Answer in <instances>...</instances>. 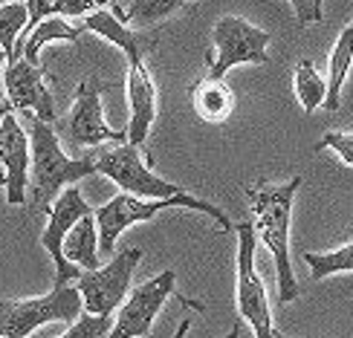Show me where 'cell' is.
I'll list each match as a JSON object with an SVG mask.
<instances>
[{
  "label": "cell",
  "mask_w": 353,
  "mask_h": 338,
  "mask_svg": "<svg viewBox=\"0 0 353 338\" xmlns=\"http://www.w3.org/2000/svg\"><path fill=\"white\" fill-rule=\"evenodd\" d=\"M301 185V176L275 185V182H252L243 188V194L252 205V234L270 249L278 275V301L290 304L299 298V281L290 260V220H292V200Z\"/></svg>",
  "instance_id": "6da1fadb"
},
{
  "label": "cell",
  "mask_w": 353,
  "mask_h": 338,
  "mask_svg": "<svg viewBox=\"0 0 353 338\" xmlns=\"http://www.w3.org/2000/svg\"><path fill=\"white\" fill-rule=\"evenodd\" d=\"M26 136H29V188L26 197L35 211H50V205L64 188L76 185L84 176L96 173L90 159H70L58 142L55 127L26 113Z\"/></svg>",
  "instance_id": "7a4b0ae2"
},
{
  "label": "cell",
  "mask_w": 353,
  "mask_h": 338,
  "mask_svg": "<svg viewBox=\"0 0 353 338\" xmlns=\"http://www.w3.org/2000/svg\"><path fill=\"white\" fill-rule=\"evenodd\" d=\"M163 209H191V211H200V214H209L220 229H232L229 217L217 209V205L205 202L194 194H183V197H174V200H139V197H130V194H116L113 200H108L101 209L93 211L96 220V231H99V255H113L116 252V240L119 234L137 223H148L154 220Z\"/></svg>",
  "instance_id": "3957f363"
},
{
  "label": "cell",
  "mask_w": 353,
  "mask_h": 338,
  "mask_svg": "<svg viewBox=\"0 0 353 338\" xmlns=\"http://www.w3.org/2000/svg\"><path fill=\"white\" fill-rule=\"evenodd\" d=\"M87 159L93 162L96 173H105L110 182L119 185L122 194L139 197V200H174V197L188 194L183 185L163 180V176L148 165V156L142 154V148H134V145H128V142L101 148Z\"/></svg>",
  "instance_id": "277c9868"
},
{
  "label": "cell",
  "mask_w": 353,
  "mask_h": 338,
  "mask_svg": "<svg viewBox=\"0 0 353 338\" xmlns=\"http://www.w3.org/2000/svg\"><path fill=\"white\" fill-rule=\"evenodd\" d=\"M84 313L76 286H52L47 295L23 301H0V338H29L38 327L76 321Z\"/></svg>",
  "instance_id": "5b68a950"
},
{
  "label": "cell",
  "mask_w": 353,
  "mask_h": 338,
  "mask_svg": "<svg viewBox=\"0 0 353 338\" xmlns=\"http://www.w3.org/2000/svg\"><path fill=\"white\" fill-rule=\"evenodd\" d=\"M214 47L205 52V64H209V78H223L232 67L238 64H270V41L272 35L263 29L252 26L243 18L226 14L212 29Z\"/></svg>",
  "instance_id": "8992f818"
},
{
  "label": "cell",
  "mask_w": 353,
  "mask_h": 338,
  "mask_svg": "<svg viewBox=\"0 0 353 338\" xmlns=\"http://www.w3.org/2000/svg\"><path fill=\"white\" fill-rule=\"evenodd\" d=\"M142 260V249L128 246L110 257L108 266H99L90 272H81L76 289L81 295V306L87 315H113L128 298L130 281Z\"/></svg>",
  "instance_id": "52a82bcc"
},
{
  "label": "cell",
  "mask_w": 353,
  "mask_h": 338,
  "mask_svg": "<svg viewBox=\"0 0 353 338\" xmlns=\"http://www.w3.org/2000/svg\"><path fill=\"white\" fill-rule=\"evenodd\" d=\"M238 286H234V301H238L241 321L252 327L255 338H272V310L267 298L258 266H255V234L249 223H238Z\"/></svg>",
  "instance_id": "ba28073f"
},
{
  "label": "cell",
  "mask_w": 353,
  "mask_h": 338,
  "mask_svg": "<svg viewBox=\"0 0 353 338\" xmlns=\"http://www.w3.org/2000/svg\"><path fill=\"white\" fill-rule=\"evenodd\" d=\"M87 214H93V209L81 197L79 185L64 188L61 194L55 197V202L50 205L47 226H43V231H41V246L47 249L52 263H55V281H52V286H70V281H79L81 269H76L72 263L64 260V237H67V231L76 226L81 217H87Z\"/></svg>",
  "instance_id": "9c48e42d"
},
{
  "label": "cell",
  "mask_w": 353,
  "mask_h": 338,
  "mask_svg": "<svg viewBox=\"0 0 353 338\" xmlns=\"http://www.w3.org/2000/svg\"><path fill=\"white\" fill-rule=\"evenodd\" d=\"M64 136L76 148H99V145H122L125 130H113L105 122L101 110V84L96 78H84L76 90V101L64 119Z\"/></svg>",
  "instance_id": "30bf717a"
},
{
  "label": "cell",
  "mask_w": 353,
  "mask_h": 338,
  "mask_svg": "<svg viewBox=\"0 0 353 338\" xmlns=\"http://www.w3.org/2000/svg\"><path fill=\"white\" fill-rule=\"evenodd\" d=\"M174 281H176V275L171 269H165L163 275H157V277H151V281L139 284L122 301L119 313H116L113 324H110V332L105 338H145L148 335L154 318L159 315L163 304L174 292Z\"/></svg>",
  "instance_id": "8fae6325"
},
{
  "label": "cell",
  "mask_w": 353,
  "mask_h": 338,
  "mask_svg": "<svg viewBox=\"0 0 353 338\" xmlns=\"http://www.w3.org/2000/svg\"><path fill=\"white\" fill-rule=\"evenodd\" d=\"M3 96L9 101L12 113H32L35 119L52 125L55 122V105L52 93L43 78V70L29 64L26 58H14L3 70Z\"/></svg>",
  "instance_id": "7c38bea8"
},
{
  "label": "cell",
  "mask_w": 353,
  "mask_h": 338,
  "mask_svg": "<svg viewBox=\"0 0 353 338\" xmlns=\"http://www.w3.org/2000/svg\"><path fill=\"white\" fill-rule=\"evenodd\" d=\"M0 162H3L6 202L23 205L29 188V136L14 113L0 119Z\"/></svg>",
  "instance_id": "4fadbf2b"
},
{
  "label": "cell",
  "mask_w": 353,
  "mask_h": 338,
  "mask_svg": "<svg viewBox=\"0 0 353 338\" xmlns=\"http://www.w3.org/2000/svg\"><path fill=\"white\" fill-rule=\"evenodd\" d=\"M128 107H130V125L125 130V142L134 148H145L151 127L157 122V87L145 61L128 64Z\"/></svg>",
  "instance_id": "5bb4252c"
},
{
  "label": "cell",
  "mask_w": 353,
  "mask_h": 338,
  "mask_svg": "<svg viewBox=\"0 0 353 338\" xmlns=\"http://www.w3.org/2000/svg\"><path fill=\"white\" fill-rule=\"evenodd\" d=\"M76 26L81 29V35L84 32H96V35H101L105 41H110L113 47H119L125 52V58H128V64L145 61V55H148L154 50V43H157V38L134 32V29H130L128 23H122L108 9H93L90 14H84L81 23H76Z\"/></svg>",
  "instance_id": "9a60e30c"
},
{
  "label": "cell",
  "mask_w": 353,
  "mask_h": 338,
  "mask_svg": "<svg viewBox=\"0 0 353 338\" xmlns=\"http://www.w3.org/2000/svg\"><path fill=\"white\" fill-rule=\"evenodd\" d=\"M191 105H194L203 122L220 125V122H226L234 110V93L223 78L203 76L200 81L191 84Z\"/></svg>",
  "instance_id": "2e32d148"
},
{
  "label": "cell",
  "mask_w": 353,
  "mask_h": 338,
  "mask_svg": "<svg viewBox=\"0 0 353 338\" xmlns=\"http://www.w3.org/2000/svg\"><path fill=\"white\" fill-rule=\"evenodd\" d=\"M64 260L81 272L99 269V231L93 214L81 217L64 237Z\"/></svg>",
  "instance_id": "e0dca14e"
},
{
  "label": "cell",
  "mask_w": 353,
  "mask_h": 338,
  "mask_svg": "<svg viewBox=\"0 0 353 338\" xmlns=\"http://www.w3.org/2000/svg\"><path fill=\"white\" fill-rule=\"evenodd\" d=\"M353 64V21L342 29L339 41L327 58V96H325V107L330 113L339 110L342 105V87H345V78H347V70Z\"/></svg>",
  "instance_id": "ac0fdd59"
},
{
  "label": "cell",
  "mask_w": 353,
  "mask_h": 338,
  "mask_svg": "<svg viewBox=\"0 0 353 338\" xmlns=\"http://www.w3.org/2000/svg\"><path fill=\"white\" fill-rule=\"evenodd\" d=\"M81 38V29L79 26H70L64 18H47V21H41L32 32L26 35V41L21 43V58H26L29 64H38V58H41V47H47V43L52 41H79Z\"/></svg>",
  "instance_id": "d6986e66"
},
{
  "label": "cell",
  "mask_w": 353,
  "mask_h": 338,
  "mask_svg": "<svg viewBox=\"0 0 353 338\" xmlns=\"http://www.w3.org/2000/svg\"><path fill=\"white\" fill-rule=\"evenodd\" d=\"M188 0H130L128 9H113V14L122 23H137V26H154L180 12Z\"/></svg>",
  "instance_id": "ffe728a7"
},
{
  "label": "cell",
  "mask_w": 353,
  "mask_h": 338,
  "mask_svg": "<svg viewBox=\"0 0 353 338\" xmlns=\"http://www.w3.org/2000/svg\"><path fill=\"white\" fill-rule=\"evenodd\" d=\"M325 96H327V81L319 76L310 58H301L296 64V98L301 101L304 113H313L316 107L325 105Z\"/></svg>",
  "instance_id": "44dd1931"
},
{
  "label": "cell",
  "mask_w": 353,
  "mask_h": 338,
  "mask_svg": "<svg viewBox=\"0 0 353 338\" xmlns=\"http://www.w3.org/2000/svg\"><path fill=\"white\" fill-rule=\"evenodd\" d=\"M26 29V9L18 0L0 6V50L6 55V64L14 61V47H18V38Z\"/></svg>",
  "instance_id": "7402d4cb"
},
{
  "label": "cell",
  "mask_w": 353,
  "mask_h": 338,
  "mask_svg": "<svg viewBox=\"0 0 353 338\" xmlns=\"http://www.w3.org/2000/svg\"><path fill=\"white\" fill-rule=\"evenodd\" d=\"M304 260H307V266H310L313 277L353 272V240L345 243L342 249H333V252H307Z\"/></svg>",
  "instance_id": "603a6c76"
},
{
  "label": "cell",
  "mask_w": 353,
  "mask_h": 338,
  "mask_svg": "<svg viewBox=\"0 0 353 338\" xmlns=\"http://www.w3.org/2000/svg\"><path fill=\"white\" fill-rule=\"evenodd\" d=\"M110 324H113V315H87V313H81L76 321H72V327L58 338H105L110 332Z\"/></svg>",
  "instance_id": "cb8c5ba5"
},
{
  "label": "cell",
  "mask_w": 353,
  "mask_h": 338,
  "mask_svg": "<svg viewBox=\"0 0 353 338\" xmlns=\"http://www.w3.org/2000/svg\"><path fill=\"white\" fill-rule=\"evenodd\" d=\"M325 148H333L342 156V162L353 168V134H347V130H327L316 145V151H325Z\"/></svg>",
  "instance_id": "d4e9b609"
},
{
  "label": "cell",
  "mask_w": 353,
  "mask_h": 338,
  "mask_svg": "<svg viewBox=\"0 0 353 338\" xmlns=\"http://www.w3.org/2000/svg\"><path fill=\"white\" fill-rule=\"evenodd\" d=\"M292 3V12H296V21L301 26H310V23H321L325 12H321V3L325 0H290Z\"/></svg>",
  "instance_id": "484cf974"
},
{
  "label": "cell",
  "mask_w": 353,
  "mask_h": 338,
  "mask_svg": "<svg viewBox=\"0 0 353 338\" xmlns=\"http://www.w3.org/2000/svg\"><path fill=\"white\" fill-rule=\"evenodd\" d=\"M188 330H191V321H188V318H183V321H180V327H176V332H174V338H185V332H188ZM241 332H243V321H234L226 338H241Z\"/></svg>",
  "instance_id": "4316f807"
},
{
  "label": "cell",
  "mask_w": 353,
  "mask_h": 338,
  "mask_svg": "<svg viewBox=\"0 0 353 338\" xmlns=\"http://www.w3.org/2000/svg\"><path fill=\"white\" fill-rule=\"evenodd\" d=\"M12 113V107H9V101H6V96L0 93V119H3V116H9Z\"/></svg>",
  "instance_id": "83f0119b"
},
{
  "label": "cell",
  "mask_w": 353,
  "mask_h": 338,
  "mask_svg": "<svg viewBox=\"0 0 353 338\" xmlns=\"http://www.w3.org/2000/svg\"><path fill=\"white\" fill-rule=\"evenodd\" d=\"M3 70H6V55L0 50V93H3Z\"/></svg>",
  "instance_id": "f1b7e54d"
},
{
  "label": "cell",
  "mask_w": 353,
  "mask_h": 338,
  "mask_svg": "<svg viewBox=\"0 0 353 338\" xmlns=\"http://www.w3.org/2000/svg\"><path fill=\"white\" fill-rule=\"evenodd\" d=\"M272 338H290V335H284L281 330H278V327H275V330H272Z\"/></svg>",
  "instance_id": "f546056e"
},
{
  "label": "cell",
  "mask_w": 353,
  "mask_h": 338,
  "mask_svg": "<svg viewBox=\"0 0 353 338\" xmlns=\"http://www.w3.org/2000/svg\"><path fill=\"white\" fill-rule=\"evenodd\" d=\"M101 3H110V6H119V0H99V6Z\"/></svg>",
  "instance_id": "4dcf8cb0"
},
{
  "label": "cell",
  "mask_w": 353,
  "mask_h": 338,
  "mask_svg": "<svg viewBox=\"0 0 353 338\" xmlns=\"http://www.w3.org/2000/svg\"><path fill=\"white\" fill-rule=\"evenodd\" d=\"M6 3H12V0H0V6H6Z\"/></svg>",
  "instance_id": "1f68e13d"
}]
</instances>
